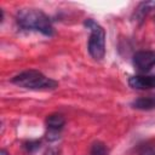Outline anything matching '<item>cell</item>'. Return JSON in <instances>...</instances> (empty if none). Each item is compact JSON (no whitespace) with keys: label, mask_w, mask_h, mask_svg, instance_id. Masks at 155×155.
Listing matches in <instances>:
<instances>
[{"label":"cell","mask_w":155,"mask_h":155,"mask_svg":"<svg viewBox=\"0 0 155 155\" xmlns=\"http://www.w3.org/2000/svg\"><path fill=\"white\" fill-rule=\"evenodd\" d=\"M132 107L136 109L140 110H149L155 108V96H149V97H140L136 99L132 103Z\"/></svg>","instance_id":"obj_7"},{"label":"cell","mask_w":155,"mask_h":155,"mask_svg":"<svg viewBox=\"0 0 155 155\" xmlns=\"http://www.w3.org/2000/svg\"><path fill=\"white\" fill-rule=\"evenodd\" d=\"M91 155H107L108 154V148L105 147V144L97 142L92 145L91 148Z\"/></svg>","instance_id":"obj_8"},{"label":"cell","mask_w":155,"mask_h":155,"mask_svg":"<svg viewBox=\"0 0 155 155\" xmlns=\"http://www.w3.org/2000/svg\"><path fill=\"white\" fill-rule=\"evenodd\" d=\"M40 147V142L39 140H33V142H28L27 144H24V148L30 153V151H34L35 149H38Z\"/></svg>","instance_id":"obj_9"},{"label":"cell","mask_w":155,"mask_h":155,"mask_svg":"<svg viewBox=\"0 0 155 155\" xmlns=\"http://www.w3.org/2000/svg\"><path fill=\"white\" fill-rule=\"evenodd\" d=\"M12 82L19 87L29 90H53L57 87V82L38 70H27L12 79Z\"/></svg>","instance_id":"obj_2"},{"label":"cell","mask_w":155,"mask_h":155,"mask_svg":"<svg viewBox=\"0 0 155 155\" xmlns=\"http://www.w3.org/2000/svg\"><path fill=\"white\" fill-rule=\"evenodd\" d=\"M0 155H8V153H7L5 149H2V150L0 151Z\"/></svg>","instance_id":"obj_10"},{"label":"cell","mask_w":155,"mask_h":155,"mask_svg":"<svg viewBox=\"0 0 155 155\" xmlns=\"http://www.w3.org/2000/svg\"><path fill=\"white\" fill-rule=\"evenodd\" d=\"M133 65L139 71H148L155 65V51H139L133 56Z\"/></svg>","instance_id":"obj_4"},{"label":"cell","mask_w":155,"mask_h":155,"mask_svg":"<svg viewBox=\"0 0 155 155\" xmlns=\"http://www.w3.org/2000/svg\"><path fill=\"white\" fill-rule=\"evenodd\" d=\"M128 85L134 90L155 88V76H148V75L131 76L128 80Z\"/></svg>","instance_id":"obj_5"},{"label":"cell","mask_w":155,"mask_h":155,"mask_svg":"<svg viewBox=\"0 0 155 155\" xmlns=\"http://www.w3.org/2000/svg\"><path fill=\"white\" fill-rule=\"evenodd\" d=\"M17 23L24 29L38 30L44 35H52L53 27L50 18L40 10L36 8H22L17 12Z\"/></svg>","instance_id":"obj_1"},{"label":"cell","mask_w":155,"mask_h":155,"mask_svg":"<svg viewBox=\"0 0 155 155\" xmlns=\"http://www.w3.org/2000/svg\"><path fill=\"white\" fill-rule=\"evenodd\" d=\"M65 124V119L62 114H51L46 119V125L50 131L58 132Z\"/></svg>","instance_id":"obj_6"},{"label":"cell","mask_w":155,"mask_h":155,"mask_svg":"<svg viewBox=\"0 0 155 155\" xmlns=\"http://www.w3.org/2000/svg\"><path fill=\"white\" fill-rule=\"evenodd\" d=\"M85 25L91 30L88 39V52L94 59H102L105 54V31L93 19H86Z\"/></svg>","instance_id":"obj_3"}]
</instances>
